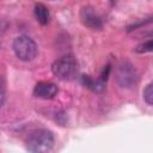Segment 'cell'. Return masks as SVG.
<instances>
[{
  "mask_svg": "<svg viewBox=\"0 0 153 153\" xmlns=\"http://www.w3.org/2000/svg\"><path fill=\"white\" fill-rule=\"evenodd\" d=\"M33 13H35V17L37 19V22L41 24V25H45L48 24L49 19H50V13H49V10L45 5L41 4V2H37L35 4V8H33Z\"/></svg>",
  "mask_w": 153,
  "mask_h": 153,
  "instance_id": "ba28073f",
  "label": "cell"
},
{
  "mask_svg": "<svg viewBox=\"0 0 153 153\" xmlns=\"http://www.w3.org/2000/svg\"><path fill=\"white\" fill-rule=\"evenodd\" d=\"M57 92H59L57 86L50 81H39L36 84L33 88V94L37 98H42V99H51L57 94Z\"/></svg>",
  "mask_w": 153,
  "mask_h": 153,
  "instance_id": "5b68a950",
  "label": "cell"
},
{
  "mask_svg": "<svg viewBox=\"0 0 153 153\" xmlns=\"http://www.w3.org/2000/svg\"><path fill=\"white\" fill-rule=\"evenodd\" d=\"M137 53H147V51H153V39H148L141 44H139L135 49Z\"/></svg>",
  "mask_w": 153,
  "mask_h": 153,
  "instance_id": "30bf717a",
  "label": "cell"
},
{
  "mask_svg": "<svg viewBox=\"0 0 153 153\" xmlns=\"http://www.w3.org/2000/svg\"><path fill=\"white\" fill-rule=\"evenodd\" d=\"M51 71L56 78L63 81H69L75 79L79 72V66L76 60L72 55H65L55 60L51 65Z\"/></svg>",
  "mask_w": 153,
  "mask_h": 153,
  "instance_id": "7a4b0ae2",
  "label": "cell"
},
{
  "mask_svg": "<svg viewBox=\"0 0 153 153\" xmlns=\"http://www.w3.org/2000/svg\"><path fill=\"white\" fill-rule=\"evenodd\" d=\"M80 17H81V20L82 23L91 27V29H102L103 26V23H102V19L96 13L94 8H92L91 6H85L81 8V12H80Z\"/></svg>",
  "mask_w": 153,
  "mask_h": 153,
  "instance_id": "8992f818",
  "label": "cell"
},
{
  "mask_svg": "<svg viewBox=\"0 0 153 153\" xmlns=\"http://www.w3.org/2000/svg\"><path fill=\"white\" fill-rule=\"evenodd\" d=\"M81 81L87 88L92 90L93 92H102L105 87V80H103L102 78L93 79L90 75H84L81 78Z\"/></svg>",
  "mask_w": 153,
  "mask_h": 153,
  "instance_id": "52a82bcc",
  "label": "cell"
},
{
  "mask_svg": "<svg viewBox=\"0 0 153 153\" xmlns=\"http://www.w3.org/2000/svg\"><path fill=\"white\" fill-rule=\"evenodd\" d=\"M12 47L16 56L22 61H31L37 56V44L29 36L22 35L16 37Z\"/></svg>",
  "mask_w": 153,
  "mask_h": 153,
  "instance_id": "3957f363",
  "label": "cell"
},
{
  "mask_svg": "<svg viewBox=\"0 0 153 153\" xmlns=\"http://www.w3.org/2000/svg\"><path fill=\"white\" fill-rule=\"evenodd\" d=\"M142 94H143L145 102H146L147 104H149V105H153V82H149V84L145 87Z\"/></svg>",
  "mask_w": 153,
  "mask_h": 153,
  "instance_id": "9c48e42d",
  "label": "cell"
},
{
  "mask_svg": "<svg viewBox=\"0 0 153 153\" xmlns=\"http://www.w3.org/2000/svg\"><path fill=\"white\" fill-rule=\"evenodd\" d=\"M54 134L45 128H39L27 135L25 146L31 153H49L54 147Z\"/></svg>",
  "mask_w": 153,
  "mask_h": 153,
  "instance_id": "6da1fadb",
  "label": "cell"
},
{
  "mask_svg": "<svg viewBox=\"0 0 153 153\" xmlns=\"http://www.w3.org/2000/svg\"><path fill=\"white\" fill-rule=\"evenodd\" d=\"M137 73L134 66L128 61H122L116 69V81L123 88H131L137 82Z\"/></svg>",
  "mask_w": 153,
  "mask_h": 153,
  "instance_id": "277c9868",
  "label": "cell"
}]
</instances>
